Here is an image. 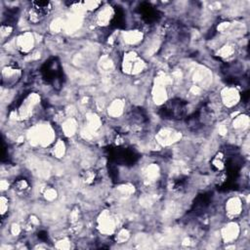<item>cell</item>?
Instances as JSON below:
<instances>
[{
  "mask_svg": "<svg viewBox=\"0 0 250 250\" xmlns=\"http://www.w3.org/2000/svg\"><path fill=\"white\" fill-rule=\"evenodd\" d=\"M43 79L52 85L58 86L62 82V71L60 62L56 58L48 60L41 67Z\"/></svg>",
  "mask_w": 250,
  "mask_h": 250,
  "instance_id": "6da1fadb",
  "label": "cell"
},
{
  "mask_svg": "<svg viewBox=\"0 0 250 250\" xmlns=\"http://www.w3.org/2000/svg\"><path fill=\"white\" fill-rule=\"evenodd\" d=\"M187 104L180 99H174L166 103L160 108V115L165 119H181L186 115Z\"/></svg>",
  "mask_w": 250,
  "mask_h": 250,
  "instance_id": "7a4b0ae2",
  "label": "cell"
},
{
  "mask_svg": "<svg viewBox=\"0 0 250 250\" xmlns=\"http://www.w3.org/2000/svg\"><path fill=\"white\" fill-rule=\"evenodd\" d=\"M28 188V183L24 179H20L17 182H15V189L18 191H25Z\"/></svg>",
  "mask_w": 250,
  "mask_h": 250,
  "instance_id": "3957f363",
  "label": "cell"
}]
</instances>
